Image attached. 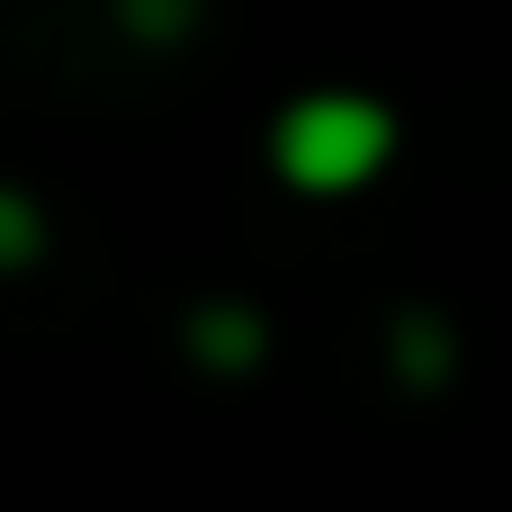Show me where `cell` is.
<instances>
[{
  "label": "cell",
  "mask_w": 512,
  "mask_h": 512,
  "mask_svg": "<svg viewBox=\"0 0 512 512\" xmlns=\"http://www.w3.org/2000/svg\"><path fill=\"white\" fill-rule=\"evenodd\" d=\"M117 9H126V27H135V36H153V45L189 36V18H198V0H117Z\"/></svg>",
  "instance_id": "obj_5"
},
{
  "label": "cell",
  "mask_w": 512,
  "mask_h": 512,
  "mask_svg": "<svg viewBox=\"0 0 512 512\" xmlns=\"http://www.w3.org/2000/svg\"><path fill=\"white\" fill-rule=\"evenodd\" d=\"M396 162V108L369 90H306L270 126V171L306 198H351Z\"/></svg>",
  "instance_id": "obj_1"
},
{
  "label": "cell",
  "mask_w": 512,
  "mask_h": 512,
  "mask_svg": "<svg viewBox=\"0 0 512 512\" xmlns=\"http://www.w3.org/2000/svg\"><path fill=\"white\" fill-rule=\"evenodd\" d=\"M189 351H198L216 378H243V369H261L270 324H261V306H243V297H207V306H189Z\"/></svg>",
  "instance_id": "obj_2"
},
{
  "label": "cell",
  "mask_w": 512,
  "mask_h": 512,
  "mask_svg": "<svg viewBox=\"0 0 512 512\" xmlns=\"http://www.w3.org/2000/svg\"><path fill=\"white\" fill-rule=\"evenodd\" d=\"M45 252V216H36V198L27 189H0V270H27Z\"/></svg>",
  "instance_id": "obj_4"
},
{
  "label": "cell",
  "mask_w": 512,
  "mask_h": 512,
  "mask_svg": "<svg viewBox=\"0 0 512 512\" xmlns=\"http://www.w3.org/2000/svg\"><path fill=\"white\" fill-rule=\"evenodd\" d=\"M396 378H405V387H441V378H450V324H441L432 306H414V315L396 324Z\"/></svg>",
  "instance_id": "obj_3"
}]
</instances>
